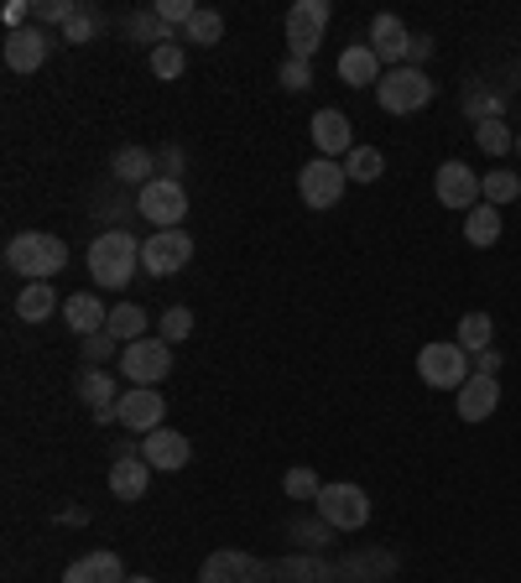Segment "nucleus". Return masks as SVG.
I'll list each match as a JSON object with an SVG mask.
<instances>
[{
    "label": "nucleus",
    "instance_id": "nucleus-15",
    "mask_svg": "<svg viewBox=\"0 0 521 583\" xmlns=\"http://www.w3.org/2000/svg\"><path fill=\"white\" fill-rule=\"evenodd\" d=\"M313 146H318V157H350L355 151V131H350V116L344 110H318L313 116Z\"/></svg>",
    "mask_w": 521,
    "mask_h": 583
},
{
    "label": "nucleus",
    "instance_id": "nucleus-25",
    "mask_svg": "<svg viewBox=\"0 0 521 583\" xmlns=\"http://www.w3.org/2000/svg\"><path fill=\"white\" fill-rule=\"evenodd\" d=\"M116 178L120 183H152V172H157V157H152V151H146V146H120L116 151Z\"/></svg>",
    "mask_w": 521,
    "mask_h": 583
},
{
    "label": "nucleus",
    "instance_id": "nucleus-17",
    "mask_svg": "<svg viewBox=\"0 0 521 583\" xmlns=\"http://www.w3.org/2000/svg\"><path fill=\"white\" fill-rule=\"evenodd\" d=\"M48 63V37L37 26H22V32H5V69L11 73H37Z\"/></svg>",
    "mask_w": 521,
    "mask_h": 583
},
{
    "label": "nucleus",
    "instance_id": "nucleus-20",
    "mask_svg": "<svg viewBox=\"0 0 521 583\" xmlns=\"http://www.w3.org/2000/svg\"><path fill=\"white\" fill-rule=\"evenodd\" d=\"M339 78H344L350 89H365V84L376 89L380 84V58L371 52V42H355V47L339 52Z\"/></svg>",
    "mask_w": 521,
    "mask_h": 583
},
{
    "label": "nucleus",
    "instance_id": "nucleus-12",
    "mask_svg": "<svg viewBox=\"0 0 521 583\" xmlns=\"http://www.w3.org/2000/svg\"><path fill=\"white\" fill-rule=\"evenodd\" d=\"M433 193H438V204H444V209H464V214L485 198V193H480V178H474L464 162L438 167V172H433Z\"/></svg>",
    "mask_w": 521,
    "mask_h": 583
},
{
    "label": "nucleus",
    "instance_id": "nucleus-14",
    "mask_svg": "<svg viewBox=\"0 0 521 583\" xmlns=\"http://www.w3.org/2000/svg\"><path fill=\"white\" fill-rule=\"evenodd\" d=\"M260 579H266V568H260L251 552H235V547L214 552V558L198 568V583H260Z\"/></svg>",
    "mask_w": 521,
    "mask_h": 583
},
{
    "label": "nucleus",
    "instance_id": "nucleus-16",
    "mask_svg": "<svg viewBox=\"0 0 521 583\" xmlns=\"http://www.w3.org/2000/svg\"><path fill=\"white\" fill-rule=\"evenodd\" d=\"M453 397H459L453 406H459V417H464V422H485L500 406V380H496V375H470Z\"/></svg>",
    "mask_w": 521,
    "mask_h": 583
},
{
    "label": "nucleus",
    "instance_id": "nucleus-10",
    "mask_svg": "<svg viewBox=\"0 0 521 583\" xmlns=\"http://www.w3.org/2000/svg\"><path fill=\"white\" fill-rule=\"evenodd\" d=\"M193 260V234L189 230H152V240L142 245V266L152 277H178Z\"/></svg>",
    "mask_w": 521,
    "mask_h": 583
},
{
    "label": "nucleus",
    "instance_id": "nucleus-44",
    "mask_svg": "<svg viewBox=\"0 0 521 583\" xmlns=\"http://www.w3.org/2000/svg\"><path fill=\"white\" fill-rule=\"evenodd\" d=\"M125 583H157V579H125Z\"/></svg>",
    "mask_w": 521,
    "mask_h": 583
},
{
    "label": "nucleus",
    "instance_id": "nucleus-8",
    "mask_svg": "<svg viewBox=\"0 0 521 583\" xmlns=\"http://www.w3.org/2000/svg\"><path fill=\"white\" fill-rule=\"evenodd\" d=\"M417 375H423L433 391H459L474 371H470V354L459 350V344H423V354H417Z\"/></svg>",
    "mask_w": 521,
    "mask_h": 583
},
{
    "label": "nucleus",
    "instance_id": "nucleus-22",
    "mask_svg": "<svg viewBox=\"0 0 521 583\" xmlns=\"http://www.w3.org/2000/svg\"><path fill=\"white\" fill-rule=\"evenodd\" d=\"M146 485H152V464H146L142 453L110 464V495H116V500H142Z\"/></svg>",
    "mask_w": 521,
    "mask_h": 583
},
{
    "label": "nucleus",
    "instance_id": "nucleus-36",
    "mask_svg": "<svg viewBox=\"0 0 521 583\" xmlns=\"http://www.w3.org/2000/svg\"><path fill=\"white\" fill-rule=\"evenodd\" d=\"M73 16H78L73 0H32V22H63L69 26Z\"/></svg>",
    "mask_w": 521,
    "mask_h": 583
},
{
    "label": "nucleus",
    "instance_id": "nucleus-34",
    "mask_svg": "<svg viewBox=\"0 0 521 583\" xmlns=\"http://www.w3.org/2000/svg\"><path fill=\"white\" fill-rule=\"evenodd\" d=\"M282 490H287V500H318L324 485H318V474H313V469H287Z\"/></svg>",
    "mask_w": 521,
    "mask_h": 583
},
{
    "label": "nucleus",
    "instance_id": "nucleus-30",
    "mask_svg": "<svg viewBox=\"0 0 521 583\" xmlns=\"http://www.w3.org/2000/svg\"><path fill=\"white\" fill-rule=\"evenodd\" d=\"M380 172H386V157H380L376 146H355V151L344 157V178H350V183H376Z\"/></svg>",
    "mask_w": 521,
    "mask_h": 583
},
{
    "label": "nucleus",
    "instance_id": "nucleus-43",
    "mask_svg": "<svg viewBox=\"0 0 521 583\" xmlns=\"http://www.w3.org/2000/svg\"><path fill=\"white\" fill-rule=\"evenodd\" d=\"M162 162H167V172H183V151H178V146H167Z\"/></svg>",
    "mask_w": 521,
    "mask_h": 583
},
{
    "label": "nucleus",
    "instance_id": "nucleus-11",
    "mask_svg": "<svg viewBox=\"0 0 521 583\" xmlns=\"http://www.w3.org/2000/svg\"><path fill=\"white\" fill-rule=\"evenodd\" d=\"M116 417L125 422L131 433H157L167 417V401L157 386H131V391L116 401Z\"/></svg>",
    "mask_w": 521,
    "mask_h": 583
},
{
    "label": "nucleus",
    "instance_id": "nucleus-5",
    "mask_svg": "<svg viewBox=\"0 0 521 583\" xmlns=\"http://www.w3.org/2000/svg\"><path fill=\"white\" fill-rule=\"evenodd\" d=\"M136 214L152 219V230H183V214H189V193L178 178H152L136 198Z\"/></svg>",
    "mask_w": 521,
    "mask_h": 583
},
{
    "label": "nucleus",
    "instance_id": "nucleus-40",
    "mask_svg": "<svg viewBox=\"0 0 521 583\" xmlns=\"http://www.w3.org/2000/svg\"><path fill=\"white\" fill-rule=\"evenodd\" d=\"M116 350V333H89V339H84V354H89V360H99V354H110Z\"/></svg>",
    "mask_w": 521,
    "mask_h": 583
},
{
    "label": "nucleus",
    "instance_id": "nucleus-3",
    "mask_svg": "<svg viewBox=\"0 0 521 583\" xmlns=\"http://www.w3.org/2000/svg\"><path fill=\"white\" fill-rule=\"evenodd\" d=\"M329 0H292L282 16V32H287V58H303L308 63L313 52L324 47V32H329Z\"/></svg>",
    "mask_w": 521,
    "mask_h": 583
},
{
    "label": "nucleus",
    "instance_id": "nucleus-21",
    "mask_svg": "<svg viewBox=\"0 0 521 583\" xmlns=\"http://www.w3.org/2000/svg\"><path fill=\"white\" fill-rule=\"evenodd\" d=\"M63 324H69V333H84V339H89V333H99V328L110 324V307L99 303L95 292H78V297L63 303Z\"/></svg>",
    "mask_w": 521,
    "mask_h": 583
},
{
    "label": "nucleus",
    "instance_id": "nucleus-41",
    "mask_svg": "<svg viewBox=\"0 0 521 583\" xmlns=\"http://www.w3.org/2000/svg\"><path fill=\"white\" fill-rule=\"evenodd\" d=\"M26 16H32V5H26V0H11V5H5V26H11V32H22Z\"/></svg>",
    "mask_w": 521,
    "mask_h": 583
},
{
    "label": "nucleus",
    "instance_id": "nucleus-31",
    "mask_svg": "<svg viewBox=\"0 0 521 583\" xmlns=\"http://www.w3.org/2000/svg\"><path fill=\"white\" fill-rule=\"evenodd\" d=\"M219 37H225V16H219V11H193V22L183 26V42L214 47Z\"/></svg>",
    "mask_w": 521,
    "mask_h": 583
},
{
    "label": "nucleus",
    "instance_id": "nucleus-18",
    "mask_svg": "<svg viewBox=\"0 0 521 583\" xmlns=\"http://www.w3.org/2000/svg\"><path fill=\"white\" fill-rule=\"evenodd\" d=\"M189 438L183 433H172V427H157V433H146L142 438V459L152 469H162V474H172V469H183L189 464Z\"/></svg>",
    "mask_w": 521,
    "mask_h": 583
},
{
    "label": "nucleus",
    "instance_id": "nucleus-6",
    "mask_svg": "<svg viewBox=\"0 0 521 583\" xmlns=\"http://www.w3.org/2000/svg\"><path fill=\"white\" fill-rule=\"evenodd\" d=\"M313 506H318V521L334 532H360L371 521V495L360 485H324V495Z\"/></svg>",
    "mask_w": 521,
    "mask_h": 583
},
{
    "label": "nucleus",
    "instance_id": "nucleus-37",
    "mask_svg": "<svg viewBox=\"0 0 521 583\" xmlns=\"http://www.w3.org/2000/svg\"><path fill=\"white\" fill-rule=\"evenodd\" d=\"M189 333H193V313H189V307H167V313H162V339H167V344H183Z\"/></svg>",
    "mask_w": 521,
    "mask_h": 583
},
{
    "label": "nucleus",
    "instance_id": "nucleus-7",
    "mask_svg": "<svg viewBox=\"0 0 521 583\" xmlns=\"http://www.w3.org/2000/svg\"><path fill=\"white\" fill-rule=\"evenodd\" d=\"M120 375H125L131 386H162L167 375H172V344H167V339H136V344H125Z\"/></svg>",
    "mask_w": 521,
    "mask_h": 583
},
{
    "label": "nucleus",
    "instance_id": "nucleus-45",
    "mask_svg": "<svg viewBox=\"0 0 521 583\" xmlns=\"http://www.w3.org/2000/svg\"><path fill=\"white\" fill-rule=\"evenodd\" d=\"M517 146H521V136H517Z\"/></svg>",
    "mask_w": 521,
    "mask_h": 583
},
{
    "label": "nucleus",
    "instance_id": "nucleus-4",
    "mask_svg": "<svg viewBox=\"0 0 521 583\" xmlns=\"http://www.w3.org/2000/svg\"><path fill=\"white\" fill-rule=\"evenodd\" d=\"M376 99L386 116H412V110H423L427 99H433V78L423 69H391V73H380Z\"/></svg>",
    "mask_w": 521,
    "mask_h": 583
},
{
    "label": "nucleus",
    "instance_id": "nucleus-9",
    "mask_svg": "<svg viewBox=\"0 0 521 583\" xmlns=\"http://www.w3.org/2000/svg\"><path fill=\"white\" fill-rule=\"evenodd\" d=\"M344 183H350V178H344V167L329 162V157H313V162L298 172V193H303V204L318 209V214L334 209V204L344 198Z\"/></svg>",
    "mask_w": 521,
    "mask_h": 583
},
{
    "label": "nucleus",
    "instance_id": "nucleus-42",
    "mask_svg": "<svg viewBox=\"0 0 521 583\" xmlns=\"http://www.w3.org/2000/svg\"><path fill=\"white\" fill-rule=\"evenodd\" d=\"M496 371H500V350H485L474 360V375H496Z\"/></svg>",
    "mask_w": 521,
    "mask_h": 583
},
{
    "label": "nucleus",
    "instance_id": "nucleus-28",
    "mask_svg": "<svg viewBox=\"0 0 521 583\" xmlns=\"http://www.w3.org/2000/svg\"><path fill=\"white\" fill-rule=\"evenodd\" d=\"M105 333H116V339H125V344H136V339L146 333V307L116 303V307H110V324H105Z\"/></svg>",
    "mask_w": 521,
    "mask_h": 583
},
{
    "label": "nucleus",
    "instance_id": "nucleus-27",
    "mask_svg": "<svg viewBox=\"0 0 521 583\" xmlns=\"http://www.w3.org/2000/svg\"><path fill=\"white\" fill-rule=\"evenodd\" d=\"M78 401H89V406H95V412H99V406H116V375H110V371H95V365H89V371H84V375H78Z\"/></svg>",
    "mask_w": 521,
    "mask_h": 583
},
{
    "label": "nucleus",
    "instance_id": "nucleus-19",
    "mask_svg": "<svg viewBox=\"0 0 521 583\" xmlns=\"http://www.w3.org/2000/svg\"><path fill=\"white\" fill-rule=\"evenodd\" d=\"M63 583H125V562L116 552H84L63 568Z\"/></svg>",
    "mask_w": 521,
    "mask_h": 583
},
{
    "label": "nucleus",
    "instance_id": "nucleus-39",
    "mask_svg": "<svg viewBox=\"0 0 521 583\" xmlns=\"http://www.w3.org/2000/svg\"><path fill=\"white\" fill-rule=\"evenodd\" d=\"M95 26H99V16H89V11H78L69 26H63V42H95Z\"/></svg>",
    "mask_w": 521,
    "mask_h": 583
},
{
    "label": "nucleus",
    "instance_id": "nucleus-33",
    "mask_svg": "<svg viewBox=\"0 0 521 583\" xmlns=\"http://www.w3.org/2000/svg\"><path fill=\"white\" fill-rule=\"evenodd\" d=\"M183 69H189V52H183V42L152 47V73H157V78H178Z\"/></svg>",
    "mask_w": 521,
    "mask_h": 583
},
{
    "label": "nucleus",
    "instance_id": "nucleus-13",
    "mask_svg": "<svg viewBox=\"0 0 521 583\" xmlns=\"http://www.w3.org/2000/svg\"><path fill=\"white\" fill-rule=\"evenodd\" d=\"M371 52H376L380 63H391V69H407V63H412V37H407L402 16L380 11L376 22H371Z\"/></svg>",
    "mask_w": 521,
    "mask_h": 583
},
{
    "label": "nucleus",
    "instance_id": "nucleus-24",
    "mask_svg": "<svg viewBox=\"0 0 521 583\" xmlns=\"http://www.w3.org/2000/svg\"><path fill=\"white\" fill-rule=\"evenodd\" d=\"M52 313H58V292H52L48 281H26L22 292H16V318L43 324V318H52Z\"/></svg>",
    "mask_w": 521,
    "mask_h": 583
},
{
    "label": "nucleus",
    "instance_id": "nucleus-26",
    "mask_svg": "<svg viewBox=\"0 0 521 583\" xmlns=\"http://www.w3.org/2000/svg\"><path fill=\"white\" fill-rule=\"evenodd\" d=\"M490 333H496L490 313H464V318H459V339H453V344H459L464 354H485V350H490Z\"/></svg>",
    "mask_w": 521,
    "mask_h": 583
},
{
    "label": "nucleus",
    "instance_id": "nucleus-23",
    "mask_svg": "<svg viewBox=\"0 0 521 583\" xmlns=\"http://www.w3.org/2000/svg\"><path fill=\"white\" fill-rule=\"evenodd\" d=\"M500 230H506V224H500L496 204H474V209L464 214V240H470L474 251H490V245L500 240Z\"/></svg>",
    "mask_w": 521,
    "mask_h": 583
},
{
    "label": "nucleus",
    "instance_id": "nucleus-32",
    "mask_svg": "<svg viewBox=\"0 0 521 583\" xmlns=\"http://www.w3.org/2000/svg\"><path fill=\"white\" fill-rule=\"evenodd\" d=\"M474 146H480V151H490V157H506V151L517 146V136H511L500 120H480V125H474Z\"/></svg>",
    "mask_w": 521,
    "mask_h": 583
},
{
    "label": "nucleus",
    "instance_id": "nucleus-38",
    "mask_svg": "<svg viewBox=\"0 0 521 583\" xmlns=\"http://www.w3.org/2000/svg\"><path fill=\"white\" fill-rule=\"evenodd\" d=\"M277 78H282V89L298 94V89H308L313 84V69L303 63V58H282V73H277Z\"/></svg>",
    "mask_w": 521,
    "mask_h": 583
},
{
    "label": "nucleus",
    "instance_id": "nucleus-35",
    "mask_svg": "<svg viewBox=\"0 0 521 583\" xmlns=\"http://www.w3.org/2000/svg\"><path fill=\"white\" fill-rule=\"evenodd\" d=\"M193 11H198L193 0H157V5H152V16H157L167 32H172V26H189V22H193Z\"/></svg>",
    "mask_w": 521,
    "mask_h": 583
},
{
    "label": "nucleus",
    "instance_id": "nucleus-29",
    "mask_svg": "<svg viewBox=\"0 0 521 583\" xmlns=\"http://www.w3.org/2000/svg\"><path fill=\"white\" fill-rule=\"evenodd\" d=\"M480 193H485V204H511V198H517L521 193V178L517 172H511V167H490V172H485V178H480Z\"/></svg>",
    "mask_w": 521,
    "mask_h": 583
},
{
    "label": "nucleus",
    "instance_id": "nucleus-2",
    "mask_svg": "<svg viewBox=\"0 0 521 583\" xmlns=\"http://www.w3.org/2000/svg\"><path fill=\"white\" fill-rule=\"evenodd\" d=\"M5 266L26 281H48L58 277L63 266H69V245L58 240V234H43V230H26L16 234L11 245H5Z\"/></svg>",
    "mask_w": 521,
    "mask_h": 583
},
{
    "label": "nucleus",
    "instance_id": "nucleus-1",
    "mask_svg": "<svg viewBox=\"0 0 521 583\" xmlns=\"http://www.w3.org/2000/svg\"><path fill=\"white\" fill-rule=\"evenodd\" d=\"M136 266H142V240H131L125 230H105L89 245V277L105 292H120L125 281L136 277Z\"/></svg>",
    "mask_w": 521,
    "mask_h": 583
}]
</instances>
